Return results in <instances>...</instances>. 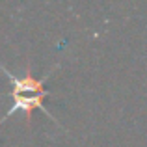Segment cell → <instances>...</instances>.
Listing matches in <instances>:
<instances>
[{"label":"cell","instance_id":"1","mask_svg":"<svg viewBox=\"0 0 147 147\" xmlns=\"http://www.w3.org/2000/svg\"><path fill=\"white\" fill-rule=\"evenodd\" d=\"M0 67H2V65H0ZM4 73H6V76L9 78V82L13 84V90H11V93H9L11 97H13V104H11V108L7 110V114L4 115L2 121H6V119L9 117L11 114H15L17 110H24L28 117H30L34 108L45 110L43 99L49 95V91L43 90V82L49 78V75L43 76V78H34L30 73H26L22 78H17V76H13L11 73H7L6 69H4Z\"/></svg>","mask_w":147,"mask_h":147}]
</instances>
